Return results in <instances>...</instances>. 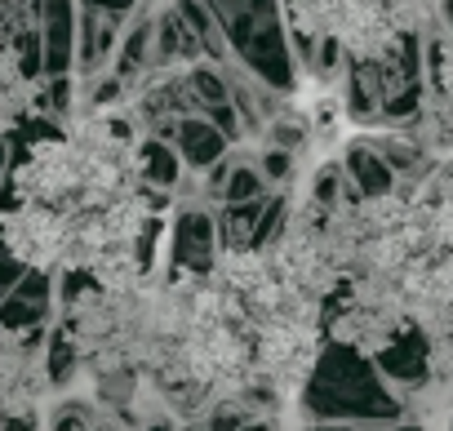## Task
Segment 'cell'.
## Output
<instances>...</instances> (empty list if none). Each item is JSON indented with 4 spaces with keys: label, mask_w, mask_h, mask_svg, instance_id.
Segmentation results:
<instances>
[{
    "label": "cell",
    "mask_w": 453,
    "mask_h": 431,
    "mask_svg": "<svg viewBox=\"0 0 453 431\" xmlns=\"http://www.w3.org/2000/svg\"><path fill=\"white\" fill-rule=\"evenodd\" d=\"M147 129L116 107H76L27 129L5 169L0 250L45 281H134L169 267L173 196L142 178Z\"/></svg>",
    "instance_id": "1"
},
{
    "label": "cell",
    "mask_w": 453,
    "mask_h": 431,
    "mask_svg": "<svg viewBox=\"0 0 453 431\" xmlns=\"http://www.w3.org/2000/svg\"><path fill=\"white\" fill-rule=\"evenodd\" d=\"M50 387L54 373L41 329L0 316V422H41Z\"/></svg>",
    "instance_id": "2"
},
{
    "label": "cell",
    "mask_w": 453,
    "mask_h": 431,
    "mask_svg": "<svg viewBox=\"0 0 453 431\" xmlns=\"http://www.w3.org/2000/svg\"><path fill=\"white\" fill-rule=\"evenodd\" d=\"M45 120H50V81L27 54L0 50V142L23 138Z\"/></svg>",
    "instance_id": "3"
},
{
    "label": "cell",
    "mask_w": 453,
    "mask_h": 431,
    "mask_svg": "<svg viewBox=\"0 0 453 431\" xmlns=\"http://www.w3.org/2000/svg\"><path fill=\"white\" fill-rule=\"evenodd\" d=\"M45 5L50 0H0V50H19L36 63L45 41Z\"/></svg>",
    "instance_id": "4"
},
{
    "label": "cell",
    "mask_w": 453,
    "mask_h": 431,
    "mask_svg": "<svg viewBox=\"0 0 453 431\" xmlns=\"http://www.w3.org/2000/svg\"><path fill=\"white\" fill-rule=\"evenodd\" d=\"M0 431H45V422H0Z\"/></svg>",
    "instance_id": "5"
}]
</instances>
